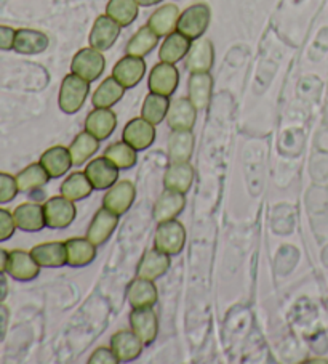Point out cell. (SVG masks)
<instances>
[{"mask_svg": "<svg viewBox=\"0 0 328 364\" xmlns=\"http://www.w3.org/2000/svg\"><path fill=\"white\" fill-rule=\"evenodd\" d=\"M90 93V82L85 79H82L77 74H67L62 79L58 105L60 109L66 114H75L82 109V106L85 105V100Z\"/></svg>", "mask_w": 328, "mask_h": 364, "instance_id": "1", "label": "cell"}, {"mask_svg": "<svg viewBox=\"0 0 328 364\" xmlns=\"http://www.w3.org/2000/svg\"><path fill=\"white\" fill-rule=\"evenodd\" d=\"M212 11L207 4H194L187 7L180 15L178 21V33L186 36L187 39L195 41L205 34L210 24Z\"/></svg>", "mask_w": 328, "mask_h": 364, "instance_id": "2", "label": "cell"}, {"mask_svg": "<svg viewBox=\"0 0 328 364\" xmlns=\"http://www.w3.org/2000/svg\"><path fill=\"white\" fill-rule=\"evenodd\" d=\"M104 68L106 60L103 56V52H99V50L93 47L79 50V52L74 55L71 63V73L77 74V76L88 80L90 84L101 77V74L104 73Z\"/></svg>", "mask_w": 328, "mask_h": 364, "instance_id": "3", "label": "cell"}, {"mask_svg": "<svg viewBox=\"0 0 328 364\" xmlns=\"http://www.w3.org/2000/svg\"><path fill=\"white\" fill-rule=\"evenodd\" d=\"M186 242V230L178 220H168L159 223L154 236L155 249L167 255L181 254Z\"/></svg>", "mask_w": 328, "mask_h": 364, "instance_id": "4", "label": "cell"}, {"mask_svg": "<svg viewBox=\"0 0 328 364\" xmlns=\"http://www.w3.org/2000/svg\"><path fill=\"white\" fill-rule=\"evenodd\" d=\"M43 213H45V223L52 230H65L75 220L77 209L71 199L61 196L50 198L43 204Z\"/></svg>", "mask_w": 328, "mask_h": 364, "instance_id": "5", "label": "cell"}, {"mask_svg": "<svg viewBox=\"0 0 328 364\" xmlns=\"http://www.w3.org/2000/svg\"><path fill=\"white\" fill-rule=\"evenodd\" d=\"M180 84V73L178 68L172 63H163L160 61L159 65L153 68V71L149 74V90L153 93H159L163 97H172L175 90L178 89Z\"/></svg>", "mask_w": 328, "mask_h": 364, "instance_id": "6", "label": "cell"}, {"mask_svg": "<svg viewBox=\"0 0 328 364\" xmlns=\"http://www.w3.org/2000/svg\"><path fill=\"white\" fill-rule=\"evenodd\" d=\"M136 198L135 185L130 180H121L112 185L103 198V207L107 210L114 212L116 215H124L130 210Z\"/></svg>", "mask_w": 328, "mask_h": 364, "instance_id": "7", "label": "cell"}, {"mask_svg": "<svg viewBox=\"0 0 328 364\" xmlns=\"http://www.w3.org/2000/svg\"><path fill=\"white\" fill-rule=\"evenodd\" d=\"M40 265L35 262V259L31 252L26 250L16 249L9 252V262H7V273L11 279L28 282L35 279L40 273Z\"/></svg>", "mask_w": 328, "mask_h": 364, "instance_id": "8", "label": "cell"}, {"mask_svg": "<svg viewBox=\"0 0 328 364\" xmlns=\"http://www.w3.org/2000/svg\"><path fill=\"white\" fill-rule=\"evenodd\" d=\"M122 140L136 151H144L155 140V125L148 122L144 117L131 119L122 132Z\"/></svg>", "mask_w": 328, "mask_h": 364, "instance_id": "9", "label": "cell"}, {"mask_svg": "<svg viewBox=\"0 0 328 364\" xmlns=\"http://www.w3.org/2000/svg\"><path fill=\"white\" fill-rule=\"evenodd\" d=\"M214 61V47L210 39H195L191 43L187 55L185 56V65L189 73H210Z\"/></svg>", "mask_w": 328, "mask_h": 364, "instance_id": "10", "label": "cell"}, {"mask_svg": "<svg viewBox=\"0 0 328 364\" xmlns=\"http://www.w3.org/2000/svg\"><path fill=\"white\" fill-rule=\"evenodd\" d=\"M130 326L131 331L141 338L144 345H151L159 332V319H157L153 306H144V309H133L130 313Z\"/></svg>", "mask_w": 328, "mask_h": 364, "instance_id": "11", "label": "cell"}, {"mask_svg": "<svg viewBox=\"0 0 328 364\" xmlns=\"http://www.w3.org/2000/svg\"><path fill=\"white\" fill-rule=\"evenodd\" d=\"M122 26L109 18L107 15H101L94 20V24L90 33V47L99 50V52H106L117 42L119 36H121Z\"/></svg>", "mask_w": 328, "mask_h": 364, "instance_id": "12", "label": "cell"}, {"mask_svg": "<svg viewBox=\"0 0 328 364\" xmlns=\"http://www.w3.org/2000/svg\"><path fill=\"white\" fill-rule=\"evenodd\" d=\"M85 175L90 180L93 190H109L112 185L117 183L119 168L103 156V158L88 162V166L85 167Z\"/></svg>", "mask_w": 328, "mask_h": 364, "instance_id": "13", "label": "cell"}, {"mask_svg": "<svg viewBox=\"0 0 328 364\" xmlns=\"http://www.w3.org/2000/svg\"><path fill=\"white\" fill-rule=\"evenodd\" d=\"M197 119V108L189 98H176L170 102L167 124L172 130H192Z\"/></svg>", "mask_w": 328, "mask_h": 364, "instance_id": "14", "label": "cell"}, {"mask_svg": "<svg viewBox=\"0 0 328 364\" xmlns=\"http://www.w3.org/2000/svg\"><path fill=\"white\" fill-rule=\"evenodd\" d=\"M146 74V63L138 56L127 55L122 60L117 61V65L112 69V76L121 82L125 89H133L141 82V79Z\"/></svg>", "mask_w": 328, "mask_h": 364, "instance_id": "15", "label": "cell"}, {"mask_svg": "<svg viewBox=\"0 0 328 364\" xmlns=\"http://www.w3.org/2000/svg\"><path fill=\"white\" fill-rule=\"evenodd\" d=\"M117 225H119V215H116L114 212L107 210L106 207H103V209H99L97 213H94L90 227L87 230V237L97 247L103 246V244L112 236V233H114Z\"/></svg>", "mask_w": 328, "mask_h": 364, "instance_id": "16", "label": "cell"}, {"mask_svg": "<svg viewBox=\"0 0 328 364\" xmlns=\"http://www.w3.org/2000/svg\"><path fill=\"white\" fill-rule=\"evenodd\" d=\"M143 342L133 331H119L111 337V348L119 363L135 361L143 351Z\"/></svg>", "mask_w": 328, "mask_h": 364, "instance_id": "17", "label": "cell"}, {"mask_svg": "<svg viewBox=\"0 0 328 364\" xmlns=\"http://www.w3.org/2000/svg\"><path fill=\"white\" fill-rule=\"evenodd\" d=\"M13 218L16 223V228L26 233H37L45 223V213H43V205L39 203H24L20 204L13 210Z\"/></svg>", "mask_w": 328, "mask_h": 364, "instance_id": "18", "label": "cell"}, {"mask_svg": "<svg viewBox=\"0 0 328 364\" xmlns=\"http://www.w3.org/2000/svg\"><path fill=\"white\" fill-rule=\"evenodd\" d=\"M185 207H186L185 194L178 191L165 190L154 204V210H153L154 220L157 223L175 220V218L185 210Z\"/></svg>", "mask_w": 328, "mask_h": 364, "instance_id": "19", "label": "cell"}, {"mask_svg": "<svg viewBox=\"0 0 328 364\" xmlns=\"http://www.w3.org/2000/svg\"><path fill=\"white\" fill-rule=\"evenodd\" d=\"M117 127V116L109 108H94L85 119V130L99 141L109 138Z\"/></svg>", "mask_w": 328, "mask_h": 364, "instance_id": "20", "label": "cell"}, {"mask_svg": "<svg viewBox=\"0 0 328 364\" xmlns=\"http://www.w3.org/2000/svg\"><path fill=\"white\" fill-rule=\"evenodd\" d=\"M181 11L175 4H165L149 16L148 26L159 37H167L178 31Z\"/></svg>", "mask_w": 328, "mask_h": 364, "instance_id": "21", "label": "cell"}, {"mask_svg": "<svg viewBox=\"0 0 328 364\" xmlns=\"http://www.w3.org/2000/svg\"><path fill=\"white\" fill-rule=\"evenodd\" d=\"M170 268V255L163 254L159 249H151L143 255V259L138 263L136 276L144 279L155 281L162 278Z\"/></svg>", "mask_w": 328, "mask_h": 364, "instance_id": "22", "label": "cell"}, {"mask_svg": "<svg viewBox=\"0 0 328 364\" xmlns=\"http://www.w3.org/2000/svg\"><path fill=\"white\" fill-rule=\"evenodd\" d=\"M31 254L42 268H60L67 265L65 242H43L31 249Z\"/></svg>", "mask_w": 328, "mask_h": 364, "instance_id": "23", "label": "cell"}, {"mask_svg": "<svg viewBox=\"0 0 328 364\" xmlns=\"http://www.w3.org/2000/svg\"><path fill=\"white\" fill-rule=\"evenodd\" d=\"M157 287L154 281L144 279L136 276L127 287V299L131 309H144V306H154L157 302Z\"/></svg>", "mask_w": 328, "mask_h": 364, "instance_id": "24", "label": "cell"}, {"mask_svg": "<svg viewBox=\"0 0 328 364\" xmlns=\"http://www.w3.org/2000/svg\"><path fill=\"white\" fill-rule=\"evenodd\" d=\"M50 46V39L45 33L35 29H18L15 34L13 50L21 55H39Z\"/></svg>", "mask_w": 328, "mask_h": 364, "instance_id": "25", "label": "cell"}, {"mask_svg": "<svg viewBox=\"0 0 328 364\" xmlns=\"http://www.w3.org/2000/svg\"><path fill=\"white\" fill-rule=\"evenodd\" d=\"M194 181V168L187 162H172L165 171V177H163V186L165 190L178 191L186 194L191 190Z\"/></svg>", "mask_w": 328, "mask_h": 364, "instance_id": "26", "label": "cell"}, {"mask_svg": "<svg viewBox=\"0 0 328 364\" xmlns=\"http://www.w3.org/2000/svg\"><path fill=\"white\" fill-rule=\"evenodd\" d=\"M39 162L50 175V178H60L69 172L72 166V158L69 148L52 146L40 156Z\"/></svg>", "mask_w": 328, "mask_h": 364, "instance_id": "27", "label": "cell"}, {"mask_svg": "<svg viewBox=\"0 0 328 364\" xmlns=\"http://www.w3.org/2000/svg\"><path fill=\"white\" fill-rule=\"evenodd\" d=\"M189 100L197 109H205L210 105L213 92V77L210 73H192L187 80Z\"/></svg>", "mask_w": 328, "mask_h": 364, "instance_id": "28", "label": "cell"}, {"mask_svg": "<svg viewBox=\"0 0 328 364\" xmlns=\"http://www.w3.org/2000/svg\"><path fill=\"white\" fill-rule=\"evenodd\" d=\"M67 265L72 268H82L90 265L97 257V246L88 237H72L66 242Z\"/></svg>", "mask_w": 328, "mask_h": 364, "instance_id": "29", "label": "cell"}, {"mask_svg": "<svg viewBox=\"0 0 328 364\" xmlns=\"http://www.w3.org/2000/svg\"><path fill=\"white\" fill-rule=\"evenodd\" d=\"M194 151L192 130H172L168 136V158L172 162H187Z\"/></svg>", "mask_w": 328, "mask_h": 364, "instance_id": "30", "label": "cell"}, {"mask_svg": "<svg viewBox=\"0 0 328 364\" xmlns=\"http://www.w3.org/2000/svg\"><path fill=\"white\" fill-rule=\"evenodd\" d=\"M125 90L127 89L114 76L106 77L98 89L94 90L92 103L94 108H112L116 103L121 102Z\"/></svg>", "mask_w": 328, "mask_h": 364, "instance_id": "31", "label": "cell"}, {"mask_svg": "<svg viewBox=\"0 0 328 364\" xmlns=\"http://www.w3.org/2000/svg\"><path fill=\"white\" fill-rule=\"evenodd\" d=\"M189 48H191V39H187L186 36L176 31V33L165 37L159 50V58L163 63L176 65V63L181 61L187 55Z\"/></svg>", "mask_w": 328, "mask_h": 364, "instance_id": "32", "label": "cell"}, {"mask_svg": "<svg viewBox=\"0 0 328 364\" xmlns=\"http://www.w3.org/2000/svg\"><path fill=\"white\" fill-rule=\"evenodd\" d=\"M15 178L20 193H33L40 190L42 186H45L48 183L50 175L47 173L45 168L42 167L40 162H34V164L23 168Z\"/></svg>", "mask_w": 328, "mask_h": 364, "instance_id": "33", "label": "cell"}, {"mask_svg": "<svg viewBox=\"0 0 328 364\" xmlns=\"http://www.w3.org/2000/svg\"><path fill=\"white\" fill-rule=\"evenodd\" d=\"M99 140L93 136L88 132H80V134L74 138L71 146H69V153L72 158V166H84L85 162L92 158V156L98 151Z\"/></svg>", "mask_w": 328, "mask_h": 364, "instance_id": "34", "label": "cell"}, {"mask_svg": "<svg viewBox=\"0 0 328 364\" xmlns=\"http://www.w3.org/2000/svg\"><path fill=\"white\" fill-rule=\"evenodd\" d=\"M157 43H159V36H157L146 24V26L140 28L133 36H131L125 52H127V55L144 58V56H148L151 52H153V50L157 47Z\"/></svg>", "mask_w": 328, "mask_h": 364, "instance_id": "35", "label": "cell"}, {"mask_svg": "<svg viewBox=\"0 0 328 364\" xmlns=\"http://www.w3.org/2000/svg\"><path fill=\"white\" fill-rule=\"evenodd\" d=\"M138 11L140 5L136 0H109L106 5V15L122 28L130 26L136 20Z\"/></svg>", "mask_w": 328, "mask_h": 364, "instance_id": "36", "label": "cell"}, {"mask_svg": "<svg viewBox=\"0 0 328 364\" xmlns=\"http://www.w3.org/2000/svg\"><path fill=\"white\" fill-rule=\"evenodd\" d=\"M93 191V186L90 180L85 175V172H74L62 181L61 185V194L67 199H71L72 203H77L88 198Z\"/></svg>", "mask_w": 328, "mask_h": 364, "instance_id": "37", "label": "cell"}, {"mask_svg": "<svg viewBox=\"0 0 328 364\" xmlns=\"http://www.w3.org/2000/svg\"><path fill=\"white\" fill-rule=\"evenodd\" d=\"M136 149L131 148L129 143L117 141L109 144L104 149V158L109 159L112 164H114L119 171H127V168H131L136 164Z\"/></svg>", "mask_w": 328, "mask_h": 364, "instance_id": "38", "label": "cell"}, {"mask_svg": "<svg viewBox=\"0 0 328 364\" xmlns=\"http://www.w3.org/2000/svg\"><path fill=\"white\" fill-rule=\"evenodd\" d=\"M170 108L168 97L159 95V93L151 92L149 95L144 98L143 108H141V117L146 119L148 122L153 125H159L167 117V112Z\"/></svg>", "mask_w": 328, "mask_h": 364, "instance_id": "39", "label": "cell"}, {"mask_svg": "<svg viewBox=\"0 0 328 364\" xmlns=\"http://www.w3.org/2000/svg\"><path fill=\"white\" fill-rule=\"evenodd\" d=\"M20 193L13 175L0 172V204H9Z\"/></svg>", "mask_w": 328, "mask_h": 364, "instance_id": "40", "label": "cell"}, {"mask_svg": "<svg viewBox=\"0 0 328 364\" xmlns=\"http://www.w3.org/2000/svg\"><path fill=\"white\" fill-rule=\"evenodd\" d=\"M16 223L13 213L7 209H0V242L9 241L15 235Z\"/></svg>", "mask_w": 328, "mask_h": 364, "instance_id": "41", "label": "cell"}, {"mask_svg": "<svg viewBox=\"0 0 328 364\" xmlns=\"http://www.w3.org/2000/svg\"><path fill=\"white\" fill-rule=\"evenodd\" d=\"M88 363L90 364H116V363H119V360L114 355V351H112V348L101 347V348L93 351V355L90 360H88Z\"/></svg>", "mask_w": 328, "mask_h": 364, "instance_id": "42", "label": "cell"}, {"mask_svg": "<svg viewBox=\"0 0 328 364\" xmlns=\"http://www.w3.org/2000/svg\"><path fill=\"white\" fill-rule=\"evenodd\" d=\"M16 31L10 26H2L0 24V50H13Z\"/></svg>", "mask_w": 328, "mask_h": 364, "instance_id": "43", "label": "cell"}, {"mask_svg": "<svg viewBox=\"0 0 328 364\" xmlns=\"http://www.w3.org/2000/svg\"><path fill=\"white\" fill-rule=\"evenodd\" d=\"M9 319H10V311H9L7 306L0 302V342H2L5 336H7Z\"/></svg>", "mask_w": 328, "mask_h": 364, "instance_id": "44", "label": "cell"}, {"mask_svg": "<svg viewBox=\"0 0 328 364\" xmlns=\"http://www.w3.org/2000/svg\"><path fill=\"white\" fill-rule=\"evenodd\" d=\"M9 296V281L4 273H0V302H4Z\"/></svg>", "mask_w": 328, "mask_h": 364, "instance_id": "45", "label": "cell"}, {"mask_svg": "<svg viewBox=\"0 0 328 364\" xmlns=\"http://www.w3.org/2000/svg\"><path fill=\"white\" fill-rule=\"evenodd\" d=\"M7 262H9V252L5 249H0V273L7 272Z\"/></svg>", "mask_w": 328, "mask_h": 364, "instance_id": "46", "label": "cell"}, {"mask_svg": "<svg viewBox=\"0 0 328 364\" xmlns=\"http://www.w3.org/2000/svg\"><path fill=\"white\" fill-rule=\"evenodd\" d=\"M140 7H153V5L160 4L162 0H136Z\"/></svg>", "mask_w": 328, "mask_h": 364, "instance_id": "47", "label": "cell"}]
</instances>
